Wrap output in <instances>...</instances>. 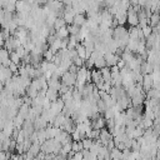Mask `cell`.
Returning <instances> with one entry per match:
<instances>
[{
	"mask_svg": "<svg viewBox=\"0 0 160 160\" xmlns=\"http://www.w3.org/2000/svg\"><path fill=\"white\" fill-rule=\"evenodd\" d=\"M154 85V79L150 74H145L144 78H142V90L146 92L148 90H150Z\"/></svg>",
	"mask_w": 160,
	"mask_h": 160,
	"instance_id": "obj_6",
	"label": "cell"
},
{
	"mask_svg": "<svg viewBox=\"0 0 160 160\" xmlns=\"http://www.w3.org/2000/svg\"><path fill=\"white\" fill-rule=\"evenodd\" d=\"M105 66H106V62H105L104 56H99L98 59L94 60V68H95V69L100 70V69H102V68H105Z\"/></svg>",
	"mask_w": 160,
	"mask_h": 160,
	"instance_id": "obj_15",
	"label": "cell"
},
{
	"mask_svg": "<svg viewBox=\"0 0 160 160\" xmlns=\"http://www.w3.org/2000/svg\"><path fill=\"white\" fill-rule=\"evenodd\" d=\"M19 46H21V42H20V40H18L15 36H10L9 39H6L5 40V42H4V48L9 51V52H11V51H15V49L16 48H19Z\"/></svg>",
	"mask_w": 160,
	"mask_h": 160,
	"instance_id": "obj_2",
	"label": "cell"
},
{
	"mask_svg": "<svg viewBox=\"0 0 160 160\" xmlns=\"http://www.w3.org/2000/svg\"><path fill=\"white\" fill-rule=\"evenodd\" d=\"M100 72H101V78L105 82H110L111 84V71H110V68L105 66L102 69H100Z\"/></svg>",
	"mask_w": 160,
	"mask_h": 160,
	"instance_id": "obj_10",
	"label": "cell"
},
{
	"mask_svg": "<svg viewBox=\"0 0 160 160\" xmlns=\"http://www.w3.org/2000/svg\"><path fill=\"white\" fill-rule=\"evenodd\" d=\"M62 26H66V22H65V20H64V18H62V16L56 18V20H55V22H54V29L58 30V29H60V28H62Z\"/></svg>",
	"mask_w": 160,
	"mask_h": 160,
	"instance_id": "obj_20",
	"label": "cell"
},
{
	"mask_svg": "<svg viewBox=\"0 0 160 160\" xmlns=\"http://www.w3.org/2000/svg\"><path fill=\"white\" fill-rule=\"evenodd\" d=\"M85 22H86V18H85L84 14H76V15L74 16V21H72V24H75V25H78V26L81 28Z\"/></svg>",
	"mask_w": 160,
	"mask_h": 160,
	"instance_id": "obj_12",
	"label": "cell"
},
{
	"mask_svg": "<svg viewBox=\"0 0 160 160\" xmlns=\"http://www.w3.org/2000/svg\"><path fill=\"white\" fill-rule=\"evenodd\" d=\"M58 142H60L61 145H65V144H68V142H71V135L69 134V132H66L65 130H60L59 132H58V135L54 138Z\"/></svg>",
	"mask_w": 160,
	"mask_h": 160,
	"instance_id": "obj_3",
	"label": "cell"
},
{
	"mask_svg": "<svg viewBox=\"0 0 160 160\" xmlns=\"http://www.w3.org/2000/svg\"><path fill=\"white\" fill-rule=\"evenodd\" d=\"M129 2H130V5H132V6L139 5V0H129Z\"/></svg>",
	"mask_w": 160,
	"mask_h": 160,
	"instance_id": "obj_25",
	"label": "cell"
},
{
	"mask_svg": "<svg viewBox=\"0 0 160 160\" xmlns=\"http://www.w3.org/2000/svg\"><path fill=\"white\" fill-rule=\"evenodd\" d=\"M59 96H60V95H59V91L48 88V90H46V92H45V98H46L49 101L54 102V101H56V100L59 99Z\"/></svg>",
	"mask_w": 160,
	"mask_h": 160,
	"instance_id": "obj_8",
	"label": "cell"
},
{
	"mask_svg": "<svg viewBox=\"0 0 160 160\" xmlns=\"http://www.w3.org/2000/svg\"><path fill=\"white\" fill-rule=\"evenodd\" d=\"M10 61L14 62V64H16L18 66L21 65V58H20L15 51H11V52H10Z\"/></svg>",
	"mask_w": 160,
	"mask_h": 160,
	"instance_id": "obj_19",
	"label": "cell"
},
{
	"mask_svg": "<svg viewBox=\"0 0 160 160\" xmlns=\"http://www.w3.org/2000/svg\"><path fill=\"white\" fill-rule=\"evenodd\" d=\"M71 150H72V152L82 151L84 148H82V142H81V140H80V141H72V142H71Z\"/></svg>",
	"mask_w": 160,
	"mask_h": 160,
	"instance_id": "obj_18",
	"label": "cell"
},
{
	"mask_svg": "<svg viewBox=\"0 0 160 160\" xmlns=\"http://www.w3.org/2000/svg\"><path fill=\"white\" fill-rule=\"evenodd\" d=\"M104 59H105V62H106V66L108 68H112V66H116V64H118V61L120 60V58L119 56H116L115 54H112V52H106L105 55H104Z\"/></svg>",
	"mask_w": 160,
	"mask_h": 160,
	"instance_id": "obj_4",
	"label": "cell"
},
{
	"mask_svg": "<svg viewBox=\"0 0 160 160\" xmlns=\"http://www.w3.org/2000/svg\"><path fill=\"white\" fill-rule=\"evenodd\" d=\"M159 21H160V14L159 12H152L151 16L148 19V25L151 26V28H156L159 25Z\"/></svg>",
	"mask_w": 160,
	"mask_h": 160,
	"instance_id": "obj_9",
	"label": "cell"
},
{
	"mask_svg": "<svg viewBox=\"0 0 160 160\" xmlns=\"http://www.w3.org/2000/svg\"><path fill=\"white\" fill-rule=\"evenodd\" d=\"M72 64H74L75 66H78V68H82V66H84V60H82L81 58L76 56V58L72 60Z\"/></svg>",
	"mask_w": 160,
	"mask_h": 160,
	"instance_id": "obj_24",
	"label": "cell"
},
{
	"mask_svg": "<svg viewBox=\"0 0 160 160\" xmlns=\"http://www.w3.org/2000/svg\"><path fill=\"white\" fill-rule=\"evenodd\" d=\"M90 120H91V128L94 130H101V129L105 128V119H104V116L99 115V116H96L94 119H90Z\"/></svg>",
	"mask_w": 160,
	"mask_h": 160,
	"instance_id": "obj_5",
	"label": "cell"
},
{
	"mask_svg": "<svg viewBox=\"0 0 160 160\" xmlns=\"http://www.w3.org/2000/svg\"><path fill=\"white\" fill-rule=\"evenodd\" d=\"M109 152H110V159L111 160H121V150H119L118 148L111 149Z\"/></svg>",
	"mask_w": 160,
	"mask_h": 160,
	"instance_id": "obj_16",
	"label": "cell"
},
{
	"mask_svg": "<svg viewBox=\"0 0 160 160\" xmlns=\"http://www.w3.org/2000/svg\"><path fill=\"white\" fill-rule=\"evenodd\" d=\"M81 142H82V148H84V150H89V149H90V146L92 145L94 140H92V139H90V138H85V139H82V140H81Z\"/></svg>",
	"mask_w": 160,
	"mask_h": 160,
	"instance_id": "obj_21",
	"label": "cell"
},
{
	"mask_svg": "<svg viewBox=\"0 0 160 160\" xmlns=\"http://www.w3.org/2000/svg\"><path fill=\"white\" fill-rule=\"evenodd\" d=\"M141 30H142V34H144V38H145V39H146V38L152 32V28H151V26H149V25H146V26H145V28H142Z\"/></svg>",
	"mask_w": 160,
	"mask_h": 160,
	"instance_id": "obj_23",
	"label": "cell"
},
{
	"mask_svg": "<svg viewBox=\"0 0 160 160\" xmlns=\"http://www.w3.org/2000/svg\"><path fill=\"white\" fill-rule=\"evenodd\" d=\"M55 35H56L58 39L62 40V39H68V36H69L70 34H69L66 26H62V28H60V29H58V30L55 31Z\"/></svg>",
	"mask_w": 160,
	"mask_h": 160,
	"instance_id": "obj_11",
	"label": "cell"
},
{
	"mask_svg": "<svg viewBox=\"0 0 160 160\" xmlns=\"http://www.w3.org/2000/svg\"><path fill=\"white\" fill-rule=\"evenodd\" d=\"M66 29H68V31H69V34L70 35H78L79 32H80V26H78V25H75V24H70V25H68L66 26Z\"/></svg>",
	"mask_w": 160,
	"mask_h": 160,
	"instance_id": "obj_17",
	"label": "cell"
},
{
	"mask_svg": "<svg viewBox=\"0 0 160 160\" xmlns=\"http://www.w3.org/2000/svg\"><path fill=\"white\" fill-rule=\"evenodd\" d=\"M75 50H76V52H78V56H79V58H81L82 60L88 59V58H86V50H85V48H84V45H82V44H78V45H76V48H75Z\"/></svg>",
	"mask_w": 160,
	"mask_h": 160,
	"instance_id": "obj_14",
	"label": "cell"
},
{
	"mask_svg": "<svg viewBox=\"0 0 160 160\" xmlns=\"http://www.w3.org/2000/svg\"><path fill=\"white\" fill-rule=\"evenodd\" d=\"M32 124H34L35 130H42V129H46V126H48V121L44 118H41V116H38L32 121Z\"/></svg>",
	"mask_w": 160,
	"mask_h": 160,
	"instance_id": "obj_7",
	"label": "cell"
},
{
	"mask_svg": "<svg viewBox=\"0 0 160 160\" xmlns=\"http://www.w3.org/2000/svg\"><path fill=\"white\" fill-rule=\"evenodd\" d=\"M32 160H40V159H39V158H36V156H35V158H34V159H32Z\"/></svg>",
	"mask_w": 160,
	"mask_h": 160,
	"instance_id": "obj_26",
	"label": "cell"
},
{
	"mask_svg": "<svg viewBox=\"0 0 160 160\" xmlns=\"http://www.w3.org/2000/svg\"><path fill=\"white\" fill-rule=\"evenodd\" d=\"M60 80H61V84H64L69 88H72V86H75V82H76V74H71V72L66 71L61 75Z\"/></svg>",
	"mask_w": 160,
	"mask_h": 160,
	"instance_id": "obj_1",
	"label": "cell"
},
{
	"mask_svg": "<svg viewBox=\"0 0 160 160\" xmlns=\"http://www.w3.org/2000/svg\"><path fill=\"white\" fill-rule=\"evenodd\" d=\"M15 52L20 56V58H24L25 55H26V50H25V48L21 45V46H19V48H16L15 49Z\"/></svg>",
	"mask_w": 160,
	"mask_h": 160,
	"instance_id": "obj_22",
	"label": "cell"
},
{
	"mask_svg": "<svg viewBox=\"0 0 160 160\" xmlns=\"http://www.w3.org/2000/svg\"><path fill=\"white\" fill-rule=\"evenodd\" d=\"M26 152H29L31 156H36L39 152H40V144H38V142H32L31 144V146L29 148V150L26 151Z\"/></svg>",
	"mask_w": 160,
	"mask_h": 160,
	"instance_id": "obj_13",
	"label": "cell"
}]
</instances>
